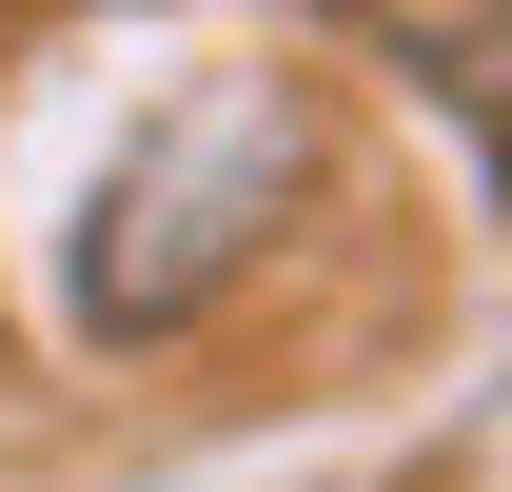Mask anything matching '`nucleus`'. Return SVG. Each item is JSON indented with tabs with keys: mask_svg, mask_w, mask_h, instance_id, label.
<instances>
[{
	"mask_svg": "<svg viewBox=\"0 0 512 492\" xmlns=\"http://www.w3.org/2000/svg\"><path fill=\"white\" fill-rule=\"evenodd\" d=\"M276 178H296V119H276V99H197V119L99 197V237H79V315H99V335H138V296L178 315L197 276L256 237V217H217V197H276Z\"/></svg>",
	"mask_w": 512,
	"mask_h": 492,
	"instance_id": "f257e3e1",
	"label": "nucleus"
}]
</instances>
